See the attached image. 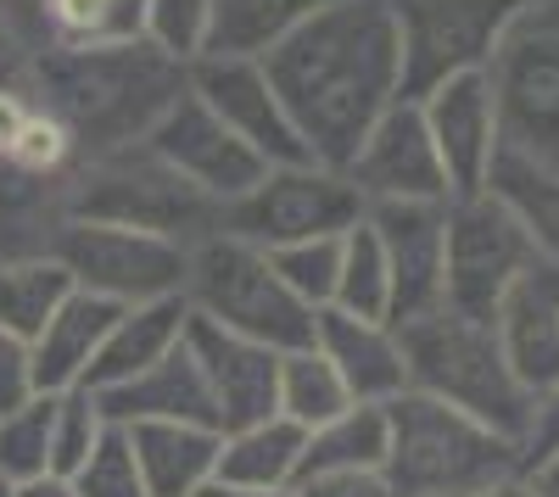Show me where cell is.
<instances>
[{"instance_id": "obj_34", "label": "cell", "mask_w": 559, "mask_h": 497, "mask_svg": "<svg viewBox=\"0 0 559 497\" xmlns=\"http://www.w3.org/2000/svg\"><path fill=\"white\" fill-rule=\"evenodd\" d=\"M51 420H57V391H34L28 402L0 414V475L12 486L51 475Z\"/></svg>"}, {"instance_id": "obj_43", "label": "cell", "mask_w": 559, "mask_h": 497, "mask_svg": "<svg viewBox=\"0 0 559 497\" xmlns=\"http://www.w3.org/2000/svg\"><path fill=\"white\" fill-rule=\"evenodd\" d=\"M197 497H297V486H241V481H207Z\"/></svg>"}, {"instance_id": "obj_21", "label": "cell", "mask_w": 559, "mask_h": 497, "mask_svg": "<svg viewBox=\"0 0 559 497\" xmlns=\"http://www.w3.org/2000/svg\"><path fill=\"white\" fill-rule=\"evenodd\" d=\"M118 302L90 296V291H68L62 307L45 319V330L28 341V364H34V391H73L84 386L90 364L107 341V330L118 325Z\"/></svg>"}, {"instance_id": "obj_12", "label": "cell", "mask_w": 559, "mask_h": 497, "mask_svg": "<svg viewBox=\"0 0 559 497\" xmlns=\"http://www.w3.org/2000/svg\"><path fill=\"white\" fill-rule=\"evenodd\" d=\"M146 146H152L168 168H179L202 196H213L218 207H229L236 196H247L258 179L269 173V162L197 96V89H185V96L157 118V129L146 134Z\"/></svg>"}, {"instance_id": "obj_39", "label": "cell", "mask_w": 559, "mask_h": 497, "mask_svg": "<svg viewBox=\"0 0 559 497\" xmlns=\"http://www.w3.org/2000/svg\"><path fill=\"white\" fill-rule=\"evenodd\" d=\"M297 497H397L381 470H331L297 481Z\"/></svg>"}, {"instance_id": "obj_13", "label": "cell", "mask_w": 559, "mask_h": 497, "mask_svg": "<svg viewBox=\"0 0 559 497\" xmlns=\"http://www.w3.org/2000/svg\"><path fill=\"white\" fill-rule=\"evenodd\" d=\"M347 179L358 185L364 207H376V202H448L453 196L448 168H442L437 141H431V123L414 96H397L376 118L358 157L347 162Z\"/></svg>"}, {"instance_id": "obj_33", "label": "cell", "mask_w": 559, "mask_h": 497, "mask_svg": "<svg viewBox=\"0 0 559 497\" xmlns=\"http://www.w3.org/2000/svg\"><path fill=\"white\" fill-rule=\"evenodd\" d=\"M331 307H347V313H358V319H386L392 325V268H386V252H381L376 230H369V218H358L342 235V280H336Z\"/></svg>"}, {"instance_id": "obj_7", "label": "cell", "mask_w": 559, "mask_h": 497, "mask_svg": "<svg viewBox=\"0 0 559 497\" xmlns=\"http://www.w3.org/2000/svg\"><path fill=\"white\" fill-rule=\"evenodd\" d=\"M503 151L559 168V0H532L487 57Z\"/></svg>"}, {"instance_id": "obj_47", "label": "cell", "mask_w": 559, "mask_h": 497, "mask_svg": "<svg viewBox=\"0 0 559 497\" xmlns=\"http://www.w3.org/2000/svg\"><path fill=\"white\" fill-rule=\"evenodd\" d=\"M0 497H17V486H12L7 475H0Z\"/></svg>"}, {"instance_id": "obj_35", "label": "cell", "mask_w": 559, "mask_h": 497, "mask_svg": "<svg viewBox=\"0 0 559 497\" xmlns=\"http://www.w3.org/2000/svg\"><path fill=\"white\" fill-rule=\"evenodd\" d=\"M112 420L102 414L96 391H57V420H51V475H79V464L102 447Z\"/></svg>"}, {"instance_id": "obj_19", "label": "cell", "mask_w": 559, "mask_h": 497, "mask_svg": "<svg viewBox=\"0 0 559 497\" xmlns=\"http://www.w3.org/2000/svg\"><path fill=\"white\" fill-rule=\"evenodd\" d=\"M313 347L347 380L353 402H392L408 391L403 341H397V325H386V319H358L347 307H319Z\"/></svg>"}, {"instance_id": "obj_6", "label": "cell", "mask_w": 559, "mask_h": 497, "mask_svg": "<svg viewBox=\"0 0 559 497\" xmlns=\"http://www.w3.org/2000/svg\"><path fill=\"white\" fill-rule=\"evenodd\" d=\"M68 213L96 223H123V230H152L179 246L207 241L224 218V207L202 196L179 168H168L146 141L107 157H84L68 179Z\"/></svg>"}, {"instance_id": "obj_42", "label": "cell", "mask_w": 559, "mask_h": 497, "mask_svg": "<svg viewBox=\"0 0 559 497\" xmlns=\"http://www.w3.org/2000/svg\"><path fill=\"white\" fill-rule=\"evenodd\" d=\"M17 78H34V45L23 39L12 7L0 0V84H17Z\"/></svg>"}, {"instance_id": "obj_23", "label": "cell", "mask_w": 559, "mask_h": 497, "mask_svg": "<svg viewBox=\"0 0 559 497\" xmlns=\"http://www.w3.org/2000/svg\"><path fill=\"white\" fill-rule=\"evenodd\" d=\"M185 330H191V302L185 296H157V302H134L118 313V325L107 330L96 364L84 375V391H107V386H123L134 375H146L157 357H168Z\"/></svg>"}, {"instance_id": "obj_20", "label": "cell", "mask_w": 559, "mask_h": 497, "mask_svg": "<svg viewBox=\"0 0 559 497\" xmlns=\"http://www.w3.org/2000/svg\"><path fill=\"white\" fill-rule=\"evenodd\" d=\"M102 414L112 425H140V420H185V425H218V402L207 391V375L197 364L191 341H179L168 357H157V364L146 375H134L123 386H107L96 391Z\"/></svg>"}, {"instance_id": "obj_29", "label": "cell", "mask_w": 559, "mask_h": 497, "mask_svg": "<svg viewBox=\"0 0 559 497\" xmlns=\"http://www.w3.org/2000/svg\"><path fill=\"white\" fill-rule=\"evenodd\" d=\"M319 7H331V0H213L207 57H269Z\"/></svg>"}, {"instance_id": "obj_41", "label": "cell", "mask_w": 559, "mask_h": 497, "mask_svg": "<svg viewBox=\"0 0 559 497\" xmlns=\"http://www.w3.org/2000/svg\"><path fill=\"white\" fill-rule=\"evenodd\" d=\"M559 447V386H548L537 402H532V425H526V441H521V470L543 453Z\"/></svg>"}, {"instance_id": "obj_24", "label": "cell", "mask_w": 559, "mask_h": 497, "mask_svg": "<svg viewBox=\"0 0 559 497\" xmlns=\"http://www.w3.org/2000/svg\"><path fill=\"white\" fill-rule=\"evenodd\" d=\"M129 447L140 459L152 497H197L218 475V425H185V420H140L129 425Z\"/></svg>"}, {"instance_id": "obj_44", "label": "cell", "mask_w": 559, "mask_h": 497, "mask_svg": "<svg viewBox=\"0 0 559 497\" xmlns=\"http://www.w3.org/2000/svg\"><path fill=\"white\" fill-rule=\"evenodd\" d=\"M521 475L532 481L537 497H559V447H554V453H543V459H532Z\"/></svg>"}, {"instance_id": "obj_25", "label": "cell", "mask_w": 559, "mask_h": 497, "mask_svg": "<svg viewBox=\"0 0 559 497\" xmlns=\"http://www.w3.org/2000/svg\"><path fill=\"white\" fill-rule=\"evenodd\" d=\"M7 7L34 57L57 45H123L146 28V0H7Z\"/></svg>"}, {"instance_id": "obj_22", "label": "cell", "mask_w": 559, "mask_h": 497, "mask_svg": "<svg viewBox=\"0 0 559 497\" xmlns=\"http://www.w3.org/2000/svg\"><path fill=\"white\" fill-rule=\"evenodd\" d=\"M0 168L34 179H68L79 168L73 129L45 107L34 78L0 84Z\"/></svg>"}, {"instance_id": "obj_31", "label": "cell", "mask_w": 559, "mask_h": 497, "mask_svg": "<svg viewBox=\"0 0 559 497\" xmlns=\"http://www.w3.org/2000/svg\"><path fill=\"white\" fill-rule=\"evenodd\" d=\"M353 409V391L347 380L331 369V357L319 347H302V352H280V414L302 431H319Z\"/></svg>"}, {"instance_id": "obj_18", "label": "cell", "mask_w": 559, "mask_h": 497, "mask_svg": "<svg viewBox=\"0 0 559 497\" xmlns=\"http://www.w3.org/2000/svg\"><path fill=\"white\" fill-rule=\"evenodd\" d=\"M492 330L503 341V357L515 380L543 397L559 386V263L537 257L526 275L509 286V296L492 313Z\"/></svg>"}, {"instance_id": "obj_45", "label": "cell", "mask_w": 559, "mask_h": 497, "mask_svg": "<svg viewBox=\"0 0 559 497\" xmlns=\"http://www.w3.org/2000/svg\"><path fill=\"white\" fill-rule=\"evenodd\" d=\"M17 497H79V486L68 475H34L17 486Z\"/></svg>"}, {"instance_id": "obj_8", "label": "cell", "mask_w": 559, "mask_h": 497, "mask_svg": "<svg viewBox=\"0 0 559 497\" xmlns=\"http://www.w3.org/2000/svg\"><path fill=\"white\" fill-rule=\"evenodd\" d=\"M364 218V196L342 168L324 162H286L269 168L247 196L224 207L218 230L252 241L263 252H280L292 241H319V235H342Z\"/></svg>"}, {"instance_id": "obj_46", "label": "cell", "mask_w": 559, "mask_h": 497, "mask_svg": "<svg viewBox=\"0 0 559 497\" xmlns=\"http://www.w3.org/2000/svg\"><path fill=\"white\" fill-rule=\"evenodd\" d=\"M476 497H537V492H532L526 475H509V481H498V486H487V492H476Z\"/></svg>"}, {"instance_id": "obj_2", "label": "cell", "mask_w": 559, "mask_h": 497, "mask_svg": "<svg viewBox=\"0 0 559 497\" xmlns=\"http://www.w3.org/2000/svg\"><path fill=\"white\" fill-rule=\"evenodd\" d=\"M34 84L79 141L84 157L140 146L157 118L191 89V68L163 57L152 39L123 45H57L34 57Z\"/></svg>"}, {"instance_id": "obj_36", "label": "cell", "mask_w": 559, "mask_h": 497, "mask_svg": "<svg viewBox=\"0 0 559 497\" xmlns=\"http://www.w3.org/2000/svg\"><path fill=\"white\" fill-rule=\"evenodd\" d=\"M342 235H347V230H342ZM342 235L292 241V246L269 252V257H274V268H280V280H286V286L313 307V313L336 302V280H342Z\"/></svg>"}, {"instance_id": "obj_1", "label": "cell", "mask_w": 559, "mask_h": 497, "mask_svg": "<svg viewBox=\"0 0 559 497\" xmlns=\"http://www.w3.org/2000/svg\"><path fill=\"white\" fill-rule=\"evenodd\" d=\"M308 157L342 168L364 134L403 96V39L392 0H331L263 57Z\"/></svg>"}, {"instance_id": "obj_11", "label": "cell", "mask_w": 559, "mask_h": 497, "mask_svg": "<svg viewBox=\"0 0 559 497\" xmlns=\"http://www.w3.org/2000/svg\"><path fill=\"white\" fill-rule=\"evenodd\" d=\"M537 263L532 235L492 191H471L448 202V307L492 319L526 268Z\"/></svg>"}, {"instance_id": "obj_15", "label": "cell", "mask_w": 559, "mask_h": 497, "mask_svg": "<svg viewBox=\"0 0 559 497\" xmlns=\"http://www.w3.org/2000/svg\"><path fill=\"white\" fill-rule=\"evenodd\" d=\"M448 202L364 207L369 230H376V241L386 252V268H392V325L442 307V296H448Z\"/></svg>"}, {"instance_id": "obj_40", "label": "cell", "mask_w": 559, "mask_h": 497, "mask_svg": "<svg viewBox=\"0 0 559 497\" xmlns=\"http://www.w3.org/2000/svg\"><path fill=\"white\" fill-rule=\"evenodd\" d=\"M34 397V364H28V341L0 330V414Z\"/></svg>"}, {"instance_id": "obj_32", "label": "cell", "mask_w": 559, "mask_h": 497, "mask_svg": "<svg viewBox=\"0 0 559 497\" xmlns=\"http://www.w3.org/2000/svg\"><path fill=\"white\" fill-rule=\"evenodd\" d=\"M68 291H73V280L57 257L0 263V330L17 336V341H34L45 330V319L62 307Z\"/></svg>"}, {"instance_id": "obj_5", "label": "cell", "mask_w": 559, "mask_h": 497, "mask_svg": "<svg viewBox=\"0 0 559 497\" xmlns=\"http://www.w3.org/2000/svg\"><path fill=\"white\" fill-rule=\"evenodd\" d=\"M185 302H191L197 319L263 341L274 352H302L313 347V325L319 313L280 280V268L263 246L236 241L213 230L207 241L191 246V268H185Z\"/></svg>"}, {"instance_id": "obj_28", "label": "cell", "mask_w": 559, "mask_h": 497, "mask_svg": "<svg viewBox=\"0 0 559 497\" xmlns=\"http://www.w3.org/2000/svg\"><path fill=\"white\" fill-rule=\"evenodd\" d=\"M487 191L521 218V230L532 235L537 257L559 263V168L521 157V151H498V162L487 173Z\"/></svg>"}, {"instance_id": "obj_26", "label": "cell", "mask_w": 559, "mask_h": 497, "mask_svg": "<svg viewBox=\"0 0 559 497\" xmlns=\"http://www.w3.org/2000/svg\"><path fill=\"white\" fill-rule=\"evenodd\" d=\"M68 179H34V173L0 168V263L51 257L57 235L73 218L68 213Z\"/></svg>"}, {"instance_id": "obj_16", "label": "cell", "mask_w": 559, "mask_h": 497, "mask_svg": "<svg viewBox=\"0 0 559 497\" xmlns=\"http://www.w3.org/2000/svg\"><path fill=\"white\" fill-rule=\"evenodd\" d=\"M419 112H426V123H431V141H437V157L448 168L453 196L487 191V173L503 151L487 73H459V78L437 84L431 96H419Z\"/></svg>"}, {"instance_id": "obj_17", "label": "cell", "mask_w": 559, "mask_h": 497, "mask_svg": "<svg viewBox=\"0 0 559 497\" xmlns=\"http://www.w3.org/2000/svg\"><path fill=\"white\" fill-rule=\"evenodd\" d=\"M185 341H191L197 364L207 375V391L218 402V431H241V425L280 414V352L274 347L229 336V330L197 319V313H191Z\"/></svg>"}, {"instance_id": "obj_3", "label": "cell", "mask_w": 559, "mask_h": 497, "mask_svg": "<svg viewBox=\"0 0 559 497\" xmlns=\"http://www.w3.org/2000/svg\"><path fill=\"white\" fill-rule=\"evenodd\" d=\"M397 497H476L521 475V441L442 397L403 391L386 402V464Z\"/></svg>"}, {"instance_id": "obj_37", "label": "cell", "mask_w": 559, "mask_h": 497, "mask_svg": "<svg viewBox=\"0 0 559 497\" xmlns=\"http://www.w3.org/2000/svg\"><path fill=\"white\" fill-rule=\"evenodd\" d=\"M213 34V0H146V28L140 39H152L163 57L174 62H202Z\"/></svg>"}, {"instance_id": "obj_4", "label": "cell", "mask_w": 559, "mask_h": 497, "mask_svg": "<svg viewBox=\"0 0 559 497\" xmlns=\"http://www.w3.org/2000/svg\"><path fill=\"white\" fill-rule=\"evenodd\" d=\"M397 341H403V364H408V391L442 397L453 409L487 420L492 431L526 441L537 397L515 380V369H509L492 319H471V313L442 302L431 313L403 319Z\"/></svg>"}, {"instance_id": "obj_30", "label": "cell", "mask_w": 559, "mask_h": 497, "mask_svg": "<svg viewBox=\"0 0 559 497\" xmlns=\"http://www.w3.org/2000/svg\"><path fill=\"white\" fill-rule=\"evenodd\" d=\"M381 464H386V402H353L342 420L308 431L297 481L331 470H381Z\"/></svg>"}, {"instance_id": "obj_10", "label": "cell", "mask_w": 559, "mask_h": 497, "mask_svg": "<svg viewBox=\"0 0 559 497\" xmlns=\"http://www.w3.org/2000/svg\"><path fill=\"white\" fill-rule=\"evenodd\" d=\"M532 0H392L403 39V96H431L459 73H481L503 28Z\"/></svg>"}, {"instance_id": "obj_38", "label": "cell", "mask_w": 559, "mask_h": 497, "mask_svg": "<svg viewBox=\"0 0 559 497\" xmlns=\"http://www.w3.org/2000/svg\"><path fill=\"white\" fill-rule=\"evenodd\" d=\"M68 481L79 486V497H152V486H146V475H140V459H134L123 425H112L102 436V447Z\"/></svg>"}, {"instance_id": "obj_14", "label": "cell", "mask_w": 559, "mask_h": 497, "mask_svg": "<svg viewBox=\"0 0 559 497\" xmlns=\"http://www.w3.org/2000/svg\"><path fill=\"white\" fill-rule=\"evenodd\" d=\"M191 89L241 134V141L269 162V168H286V162H313L308 141L297 134L280 89L263 73V57H202L191 62Z\"/></svg>"}, {"instance_id": "obj_9", "label": "cell", "mask_w": 559, "mask_h": 497, "mask_svg": "<svg viewBox=\"0 0 559 497\" xmlns=\"http://www.w3.org/2000/svg\"><path fill=\"white\" fill-rule=\"evenodd\" d=\"M51 257L68 268V280L90 296H107L118 307L157 302V296H185V268L191 246H179L152 230H123V223H96V218H68Z\"/></svg>"}, {"instance_id": "obj_27", "label": "cell", "mask_w": 559, "mask_h": 497, "mask_svg": "<svg viewBox=\"0 0 559 497\" xmlns=\"http://www.w3.org/2000/svg\"><path fill=\"white\" fill-rule=\"evenodd\" d=\"M302 447L308 431L292 425L286 414L241 425V431H224L218 447V481H241V486H297L302 475Z\"/></svg>"}]
</instances>
